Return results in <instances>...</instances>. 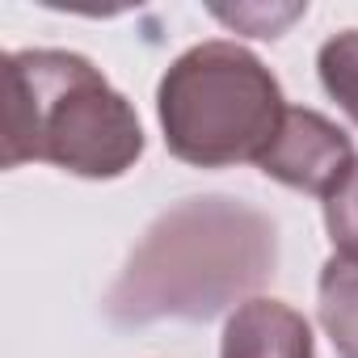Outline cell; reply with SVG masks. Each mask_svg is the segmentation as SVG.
I'll return each instance as SVG.
<instances>
[{
  "instance_id": "8992f818",
  "label": "cell",
  "mask_w": 358,
  "mask_h": 358,
  "mask_svg": "<svg viewBox=\"0 0 358 358\" xmlns=\"http://www.w3.org/2000/svg\"><path fill=\"white\" fill-rule=\"evenodd\" d=\"M316 316L337 358H358V257L337 253L320 266L316 282Z\"/></svg>"
},
{
  "instance_id": "9c48e42d",
  "label": "cell",
  "mask_w": 358,
  "mask_h": 358,
  "mask_svg": "<svg viewBox=\"0 0 358 358\" xmlns=\"http://www.w3.org/2000/svg\"><path fill=\"white\" fill-rule=\"evenodd\" d=\"M308 5H287V9H266V5H236V9H215L220 22L253 34V38H278L295 17H303Z\"/></svg>"
},
{
  "instance_id": "ba28073f",
  "label": "cell",
  "mask_w": 358,
  "mask_h": 358,
  "mask_svg": "<svg viewBox=\"0 0 358 358\" xmlns=\"http://www.w3.org/2000/svg\"><path fill=\"white\" fill-rule=\"evenodd\" d=\"M324 228L337 253H354L358 257V160L345 173V182L324 199Z\"/></svg>"
},
{
  "instance_id": "5b68a950",
  "label": "cell",
  "mask_w": 358,
  "mask_h": 358,
  "mask_svg": "<svg viewBox=\"0 0 358 358\" xmlns=\"http://www.w3.org/2000/svg\"><path fill=\"white\" fill-rule=\"evenodd\" d=\"M220 358H316L312 324L291 303L253 295L228 316Z\"/></svg>"
},
{
  "instance_id": "6da1fadb",
  "label": "cell",
  "mask_w": 358,
  "mask_h": 358,
  "mask_svg": "<svg viewBox=\"0 0 358 358\" xmlns=\"http://www.w3.org/2000/svg\"><path fill=\"white\" fill-rule=\"evenodd\" d=\"M278 262V228L266 211L207 194L169 207L135 245L106 291L114 324L211 320L257 291Z\"/></svg>"
},
{
  "instance_id": "52a82bcc",
  "label": "cell",
  "mask_w": 358,
  "mask_h": 358,
  "mask_svg": "<svg viewBox=\"0 0 358 358\" xmlns=\"http://www.w3.org/2000/svg\"><path fill=\"white\" fill-rule=\"evenodd\" d=\"M316 72L324 93L337 101V110L358 127V30H341L320 43Z\"/></svg>"
},
{
  "instance_id": "3957f363",
  "label": "cell",
  "mask_w": 358,
  "mask_h": 358,
  "mask_svg": "<svg viewBox=\"0 0 358 358\" xmlns=\"http://www.w3.org/2000/svg\"><path fill=\"white\" fill-rule=\"evenodd\" d=\"M164 148L194 169L257 164L274 143L287 97L278 76L241 43L211 38L182 51L156 85Z\"/></svg>"
},
{
  "instance_id": "277c9868",
  "label": "cell",
  "mask_w": 358,
  "mask_h": 358,
  "mask_svg": "<svg viewBox=\"0 0 358 358\" xmlns=\"http://www.w3.org/2000/svg\"><path fill=\"white\" fill-rule=\"evenodd\" d=\"M354 160H358V152L337 122H329L324 114H316L308 106H287V118H282L274 143L266 148V156L257 160V169L270 182L299 190V194H316L324 203L345 182Z\"/></svg>"
},
{
  "instance_id": "7a4b0ae2",
  "label": "cell",
  "mask_w": 358,
  "mask_h": 358,
  "mask_svg": "<svg viewBox=\"0 0 358 358\" xmlns=\"http://www.w3.org/2000/svg\"><path fill=\"white\" fill-rule=\"evenodd\" d=\"M135 106L76 51H13L5 59V152L0 164L30 160L59 173L114 182L143 156Z\"/></svg>"
}]
</instances>
